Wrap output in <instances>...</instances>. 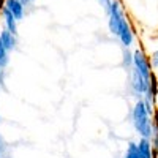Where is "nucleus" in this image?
<instances>
[{
  "label": "nucleus",
  "instance_id": "f257e3e1",
  "mask_svg": "<svg viewBox=\"0 0 158 158\" xmlns=\"http://www.w3.org/2000/svg\"><path fill=\"white\" fill-rule=\"evenodd\" d=\"M131 123H133L136 133L141 138H149L152 136V115L147 112L146 103L144 100H136L133 109H131Z\"/></svg>",
  "mask_w": 158,
  "mask_h": 158
},
{
  "label": "nucleus",
  "instance_id": "f03ea898",
  "mask_svg": "<svg viewBox=\"0 0 158 158\" xmlns=\"http://www.w3.org/2000/svg\"><path fill=\"white\" fill-rule=\"evenodd\" d=\"M127 19L125 16V11L123 6L120 3V0H112V5H111V11L108 13V29L109 33L114 36L120 35V29H122V24Z\"/></svg>",
  "mask_w": 158,
  "mask_h": 158
},
{
  "label": "nucleus",
  "instance_id": "7ed1b4c3",
  "mask_svg": "<svg viewBox=\"0 0 158 158\" xmlns=\"http://www.w3.org/2000/svg\"><path fill=\"white\" fill-rule=\"evenodd\" d=\"M149 85H150V79H146L135 67L130 70V89L135 94L136 100H141L144 94H147Z\"/></svg>",
  "mask_w": 158,
  "mask_h": 158
},
{
  "label": "nucleus",
  "instance_id": "20e7f679",
  "mask_svg": "<svg viewBox=\"0 0 158 158\" xmlns=\"http://www.w3.org/2000/svg\"><path fill=\"white\" fill-rule=\"evenodd\" d=\"M133 67L146 77V79H150L152 76V65H150V59L144 54L142 49H135L133 51Z\"/></svg>",
  "mask_w": 158,
  "mask_h": 158
},
{
  "label": "nucleus",
  "instance_id": "39448f33",
  "mask_svg": "<svg viewBox=\"0 0 158 158\" xmlns=\"http://www.w3.org/2000/svg\"><path fill=\"white\" fill-rule=\"evenodd\" d=\"M118 40H120V43H122L123 48H130L131 44H133V41H135V33H133V29H131V25H130L128 19H125L123 24H122Z\"/></svg>",
  "mask_w": 158,
  "mask_h": 158
},
{
  "label": "nucleus",
  "instance_id": "423d86ee",
  "mask_svg": "<svg viewBox=\"0 0 158 158\" xmlns=\"http://www.w3.org/2000/svg\"><path fill=\"white\" fill-rule=\"evenodd\" d=\"M3 6L10 10V13L15 16L18 21H22L25 16V6L19 2V0H5Z\"/></svg>",
  "mask_w": 158,
  "mask_h": 158
},
{
  "label": "nucleus",
  "instance_id": "0eeeda50",
  "mask_svg": "<svg viewBox=\"0 0 158 158\" xmlns=\"http://www.w3.org/2000/svg\"><path fill=\"white\" fill-rule=\"evenodd\" d=\"M138 149H139V156L141 158H153L155 156L152 141L149 138H141L138 141Z\"/></svg>",
  "mask_w": 158,
  "mask_h": 158
},
{
  "label": "nucleus",
  "instance_id": "6e6552de",
  "mask_svg": "<svg viewBox=\"0 0 158 158\" xmlns=\"http://www.w3.org/2000/svg\"><path fill=\"white\" fill-rule=\"evenodd\" d=\"M0 38H2L5 48H6L10 52L16 49V46H18V36H16L15 33H11L6 27H3L2 30H0Z\"/></svg>",
  "mask_w": 158,
  "mask_h": 158
},
{
  "label": "nucleus",
  "instance_id": "1a4fd4ad",
  "mask_svg": "<svg viewBox=\"0 0 158 158\" xmlns=\"http://www.w3.org/2000/svg\"><path fill=\"white\" fill-rule=\"evenodd\" d=\"M2 16H3V25H5V27L11 32V33H15L16 36H18V19L15 18V16H13L11 15V13H10V10L8 8H2Z\"/></svg>",
  "mask_w": 158,
  "mask_h": 158
},
{
  "label": "nucleus",
  "instance_id": "9d476101",
  "mask_svg": "<svg viewBox=\"0 0 158 158\" xmlns=\"http://www.w3.org/2000/svg\"><path fill=\"white\" fill-rule=\"evenodd\" d=\"M122 65L125 70H131L133 68V52L130 51V48H123V52H122Z\"/></svg>",
  "mask_w": 158,
  "mask_h": 158
},
{
  "label": "nucleus",
  "instance_id": "9b49d317",
  "mask_svg": "<svg viewBox=\"0 0 158 158\" xmlns=\"http://www.w3.org/2000/svg\"><path fill=\"white\" fill-rule=\"evenodd\" d=\"M10 63V51L5 48L2 38H0V68H6Z\"/></svg>",
  "mask_w": 158,
  "mask_h": 158
},
{
  "label": "nucleus",
  "instance_id": "f8f14e48",
  "mask_svg": "<svg viewBox=\"0 0 158 158\" xmlns=\"http://www.w3.org/2000/svg\"><path fill=\"white\" fill-rule=\"evenodd\" d=\"M123 158H141L139 156V149H138V142H133V141L128 142Z\"/></svg>",
  "mask_w": 158,
  "mask_h": 158
},
{
  "label": "nucleus",
  "instance_id": "ddd939ff",
  "mask_svg": "<svg viewBox=\"0 0 158 158\" xmlns=\"http://www.w3.org/2000/svg\"><path fill=\"white\" fill-rule=\"evenodd\" d=\"M98 2H100V5L103 6L104 13H106V15H108V13L111 11V5H112V0H98Z\"/></svg>",
  "mask_w": 158,
  "mask_h": 158
},
{
  "label": "nucleus",
  "instance_id": "4468645a",
  "mask_svg": "<svg viewBox=\"0 0 158 158\" xmlns=\"http://www.w3.org/2000/svg\"><path fill=\"white\" fill-rule=\"evenodd\" d=\"M150 65H152V68H158V49L152 54L150 57Z\"/></svg>",
  "mask_w": 158,
  "mask_h": 158
},
{
  "label": "nucleus",
  "instance_id": "2eb2a0df",
  "mask_svg": "<svg viewBox=\"0 0 158 158\" xmlns=\"http://www.w3.org/2000/svg\"><path fill=\"white\" fill-rule=\"evenodd\" d=\"M3 84H5V68H0V87H3Z\"/></svg>",
  "mask_w": 158,
  "mask_h": 158
},
{
  "label": "nucleus",
  "instance_id": "dca6fc26",
  "mask_svg": "<svg viewBox=\"0 0 158 158\" xmlns=\"http://www.w3.org/2000/svg\"><path fill=\"white\" fill-rule=\"evenodd\" d=\"M152 123L158 125V109H155V111H153V115H152Z\"/></svg>",
  "mask_w": 158,
  "mask_h": 158
},
{
  "label": "nucleus",
  "instance_id": "f3484780",
  "mask_svg": "<svg viewBox=\"0 0 158 158\" xmlns=\"http://www.w3.org/2000/svg\"><path fill=\"white\" fill-rule=\"evenodd\" d=\"M19 2H21L24 6H29V5L32 3V0H19Z\"/></svg>",
  "mask_w": 158,
  "mask_h": 158
},
{
  "label": "nucleus",
  "instance_id": "a211bd4d",
  "mask_svg": "<svg viewBox=\"0 0 158 158\" xmlns=\"http://www.w3.org/2000/svg\"><path fill=\"white\" fill-rule=\"evenodd\" d=\"M32 2H35V0H32Z\"/></svg>",
  "mask_w": 158,
  "mask_h": 158
}]
</instances>
